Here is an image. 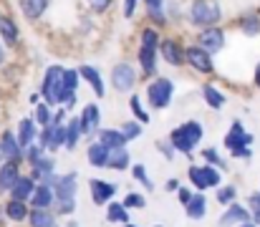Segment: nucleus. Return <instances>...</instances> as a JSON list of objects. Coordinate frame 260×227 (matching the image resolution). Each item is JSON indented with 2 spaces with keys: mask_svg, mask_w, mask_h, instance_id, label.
Wrapping results in <instances>:
<instances>
[{
  "mask_svg": "<svg viewBox=\"0 0 260 227\" xmlns=\"http://www.w3.org/2000/svg\"><path fill=\"white\" fill-rule=\"evenodd\" d=\"M217 202H220L222 207L235 205V202H238V187H235V184H222V187L217 189Z\"/></svg>",
  "mask_w": 260,
  "mask_h": 227,
  "instance_id": "39",
  "label": "nucleus"
},
{
  "mask_svg": "<svg viewBox=\"0 0 260 227\" xmlns=\"http://www.w3.org/2000/svg\"><path fill=\"white\" fill-rule=\"evenodd\" d=\"M142 126H144V124H139L137 119H129V121H124L119 129H121V134L126 137V142H134V139L142 137Z\"/></svg>",
  "mask_w": 260,
  "mask_h": 227,
  "instance_id": "41",
  "label": "nucleus"
},
{
  "mask_svg": "<svg viewBox=\"0 0 260 227\" xmlns=\"http://www.w3.org/2000/svg\"><path fill=\"white\" fill-rule=\"evenodd\" d=\"M0 220H3V215H0Z\"/></svg>",
  "mask_w": 260,
  "mask_h": 227,
  "instance_id": "56",
  "label": "nucleus"
},
{
  "mask_svg": "<svg viewBox=\"0 0 260 227\" xmlns=\"http://www.w3.org/2000/svg\"><path fill=\"white\" fill-rule=\"evenodd\" d=\"M192 197H194V189H192V187H187V184H182V187H179V192H177L179 205H182V207H187V205L192 202Z\"/></svg>",
  "mask_w": 260,
  "mask_h": 227,
  "instance_id": "45",
  "label": "nucleus"
},
{
  "mask_svg": "<svg viewBox=\"0 0 260 227\" xmlns=\"http://www.w3.org/2000/svg\"><path fill=\"white\" fill-rule=\"evenodd\" d=\"M28 174L41 184L46 177H51V174H56V159L51 156V154H46V156H41L38 161H33L30 167H28Z\"/></svg>",
  "mask_w": 260,
  "mask_h": 227,
  "instance_id": "26",
  "label": "nucleus"
},
{
  "mask_svg": "<svg viewBox=\"0 0 260 227\" xmlns=\"http://www.w3.org/2000/svg\"><path fill=\"white\" fill-rule=\"evenodd\" d=\"M184 61H187V66H189L192 71H197V74H202V76L215 74V61H212V56H210L205 48H200L197 43H189V46L184 48Z\"/></svg>",
  "mask_w": 260,
  "mask_h": 227,
  "instance_id": "9",
  "label": "nucleus"
},
{
  "mask_svg": "<svg viewBox=\"0 0 260 227\" xmlns=\"http://www.w3.org/2000/svg\"><path fill=\"white\" fill-rule=\"evenodd\" d=\"M144 8H147V15L149 13H165V3L167 0H142Z\"/></svg>",
  "mask_w": 260,
  "mask_h": 227,
  "instance_id": "49",
  "label": "nucleus"
},
{
  "mask_svg": "<svg viewBox=\"0 0 260 227\" xmlns=\"http://www.w3.org/2000/svg\"><path fill=\"white\" fill-rule=\"evenodd\" d=\"M142 0H124L121 3V13H124V18L126 20H132L134 15H137V5H139Z\"/></svg>",
  "mask_w": 260,
  "mask_h": 227,
  "instance_id": "47",
  "label": "nucleus"
},
{
  "mask_svg": "<svg viewBox=\"0 0 260 227\" xmlns=\"http://www.w3.org/2000/svg\"><path fill=\"white\" fill-rule=\"evenodd\" d=\"M159 46L162 36L154 25H144L139 30V46H137V61L144 78H157V61H159Z\"/></svg>",
  "mask_w": 260,
  "mask_h": 227,
  "instance_id": "1",
  "label": "nucleus"
},
{
  "mask_svg": "<svg viewBox=\"0 0 260 227\" xmlns=\"http://www.w3.org/2000/svg\"><path fill=\"white\" fill-rule=\"evenodd\" d=\"M238 28H240V33L248 36V38L260 36V15L258 13H243V15L238 18Z\"/></svg>",
  "mask_w": 260,
  "mask_h": 227,
  "instance_id": "33",
  "label": "nucleus"
},
{
  "mask_svg": "<svg viewBox=\"0 0 260 227\" xmlns=\"http://www.w3.org/2000/svg\"><path fill=\"white\" fill-rule=\"evenodd\" d=\"M30 205L28 202H18V200H5V205H3V210H0V215H3V220L5 222H10V225H28V217H30Z\"/></svg>",
  "mask_w": 260,
  "mask_h": 227,
  "instance_id": "14",
  "label": "nucleus"
},
{
  "mask_svg": "<svg viewBox=\"0 0 260 227\" xmlns=\"http://www.w3.org/2000/svg\"><path fill=\"white\" fill-rule=\"evenodd\" d=\"M109 81H111V88L116 93H132L134 86H137V81H139V71L129 61H119V63L111 66Z\"/></svg>",
  "mask_w": 260,
  "mask_h": 227,
  "instance_id": "8",
  "label": "nucleus"
},
{
  "mask_svg": "<svg viewBox=\"0 0 260 227\" xmlns=\"http://www.w3.org/2000/svg\"><path fill=\"white\" fill-rule=\"evenodd\" d=\"M253 83L258 86V91H260V61H258V66H255V71H253Z\"/></svg>",
  "mask_w": 260,
  "mask_h": 227,
  "instance_id": "51",
  "label": "nucleus"
},
{
  "mask_svg": "<svg viewBox=\"0 0 260 227\" xmlns=\"http://www.w3.org/2000/svg\"><path fill=\"white\" fill-rule=\"evenodd\" d=\"M5 51H8V48H5V46H3V41H0V66L5 63Z\"/></svg>",
  "mask_w": 260,
  "mask_h": 227,
  "instance_id": "52",
  "label": "nucleus"
},
{
  "mask_svg": "<svg viewBox=\"0 0 260 227\" xmlns=\"http://www.w3.org/2000/svg\"><path fill=\"white\" fill-rule=\"evenodd\" d=\"M38 144L48 151V154L63 149V147H66V126H56V124H51V126L41 129V134H38Z\"/></svg>",
  "mask_w": 260,
  "mask_h": 227,
  "instance_id": "16",
  "label": "nucleus"
},
{
  "mask_svg": "<svg viewBox=\"0 0 260 227\" xmlns=\"http://www.w3.org/2000/svg\"><path fill=\"white\" fill-rule=\"evenodd\" d=\"M129 109H132V114H134V119H137L139 124H149V121H152V116L147 114V109H144L139 93H132V96H129Z\"/></svg>",
  "mask_w": 260,
  "mask_h": 227,
  "instance_id": "37",
  "label": "nucleus"
},
{
  "mask_svg": "<svg viewBox=\"0 0 260 227\" xmlns=\"http://www.w3.org/2000/svg\"><path fill=\"white\" fill-rule=\"evenodd\" d=\"M132 177H134V182H139V184L147 189V194H152V192H154V182L149 179V174H147V167H144V164H132Z\"/></svg>",
  "mask_w": 260,
  "mask_h": 227,
  "instance_id": "38",
  "label": "nucleus"
},
{
  "mask_svg": "<svg viewBox=\"0 0 260 227\" xmlns=\"http://www.w3.org/2000/svg\"><path fill=\"white\" fill-rule=\"evenodd\" d=\"M0 151H3L5 161H18V164L25 161V151H23L20 142H18V134L10 132V129L0 132Z\"/></svg>",
  "mask_w": 260,
  "mask_h": 227,
  "instance_id": "15",
  "label": "nucleus"
},
{
  "mask_svg": "<svg viewBox=\"0 0 260 227\" xmlns=\"http://www.w3.org/2000/svg\"><path fill=\"white\" fill-rule=\"evenodd\" d=\"M202 137H205V129H202V124L194 121V119H189V121L174 126L172 132H170L172 147L179 151V154H187V156H192V151L197 149V144L202 142Z\"/></svg>",
  "mask_w": 260,
  "mask_h": 227,
  "instance_id": "3",
  "label": "nucleus"
},
{
  "mask_svg": "<svg viewBox=\"0 0 260 227\" xmlns=\"http://www.w3.org/2000/svg\"><path fill=\"white\" fill-rule=\"evenodd\" d=\"M187 179L194 192H207V189H220L222 187V169L212 164H192L187 169Z\"/></svg>",
  "mask_w": 260,
  "mask_h": 227,
  "instance_id": "6",
  "label": "nucleus"
},
{
  "mask_svg": "<svg viewBox=\"0 0 260 227\" xmlns=\"http://www.w3.org/2000/svg\"><path fill=\"white\" fill-rule=\"evenodd\" d=\"M184 215H187L189 220H202V217L207 215V197H205L202 192H194L192 202L184 207Z\"/></svg>",
  "mask_w": 260,
  "mask_h": 227,
  "instance_id": "34",
  "label": "nucleus"
},
{
  "mask_svg": "<svg viewBox=\"0 0 260 227\" xmlns=\"http://www.w3.org/2000/svg\"><path fill=\"white\" fill-rule=\"evenodd\" d=\"M30 207L33 210H53L56 207V192H53V187L38 184V189H36V194L30 200Z\"/></svg>",
  "mask_w": 260,
  "mask_h": 227,
  "instance_id": "28",
  "label": "nucleus"
},
{
  "mask_svg": "<svg viewBox=\"0 0 260 227\" xmlns=\"http://www.w3.org/2000/svg\"><path fill=\"white\" fill-rule=\"evenodd\" d=\"M222 144H225V149L230 151V156H235V159H250L253 156V149H250L253 147V134L243 126V121H233L230 124Z\"/></svg>",
  "mask_w": 260,
  "mask_h": 227,
  "instance_id": "4",
  "label": "nucleus"
},
{
  "mask_svg": "<svg viewBox=\"0 0 260 227\" xmlns=\"http://www.w3.org/2000/svg\"><path fill=\"white\" fill-rule=\"evenodd\" d=\"M63 74H66V69L63 66H58V63H51L46 71H43V81H41V99L48 104V106H53V109H58L61 106V93H63Z\"/></svg>",
  "mask_w": 260,
  "mask_h": 227,
  "instance_id": "5",
  "label": "nucleus"
},
{
  "mask_svg": "<svg viewBox=\"0 0 260 227\" xmlns=\"http://www.w3.org/2000/svg\"><path fill=\"white\" fill-rule=\"evenodd\" d=\"M28 227H58V215L53 210H30Z\"/></svg>",
  "mask_w": 260,
  "mask_h": 227,
  "instance_id": "31",
  "label": "nucleus"
},
{
  "mask_svg": "<svg viewBox=\"0 0 260 227\" xmlns=\"http://www.w3.org/2000/svg\"><path fill=\"white\" fill-rule=\"evenodd\" d=\"M154 227H162V225H154Z\"/></svg>",
  "mask_w": 260,
  "mask_h": 227,
  "instance_id": "55",
  "label": "nucleus"
},
{
  "mask_svg": "<svg viewBox=\"0 0 260 227\" xmlns=\"http://www.w3.org/2000/svg\"><path fill=\"white\" fill-rule=\"evenodd\" d=\"M165 187H167V192H179V187H182V184H179L177 179H170V182H167Z\"/></svg>",
  "mask_w": 260,
  "mask_h": 227,
  "instance_id": "50",
  "label": "nucleus"
},
{
  "mask_svg": "<svg viewBox=\"0 0 260 227\" xmlns=\"http://www.w3.org/2000/svg\"><path fill=\"white\" fill-rule=\"evenodd\" d=\"M124 227H139V225H124Z\"/></svg>",
  "mask_w": 260,
  "mask_h": 227,
  "instance_id": "54",
  "label": "nucleus"
},
{
  "mask_svg": "<svg viewBox=\"0 0 260 227\" xmlns=\"http://www.w3.org/2000/svg\"><path fill=\"white\" fill-rule=\"evenodd\" d=\"M48 5H51V0H18V8H20L23 18L30 20V23L41 20V18L46 15Z\"/></svg>",
  "mask_w": 260,
  "mask_h": 227,
  "instance_id": "24",
  "label": "nucleus"
},
{
  "mask_svg": "<svg viewBox=\"0 0 260 227\" xmlns=\"http://www.w3.org/2000/svg\"><path fill=\"white\" fill-rule=\"evenodd\" d=\"M79 74H81V81H86L88 86L93 88V96L96 99H104L106 96V86H104V76L96 66H88V63H81L79 66Z\"/></svg>",
  "mask_w": 260,
  "mask_h": 227,
  "instance_id": "23",
  "label": "nucleus"
},
{
  "mask_svg": "<svg viewBox=\"0 0 260 227\" xmlns=\"http://www.w3.org/2000/svg\"><path fill=\"white\" fill-rule=\"evenodd\" d=\"M119 187L114 182H106V179H88V194H91V202L96 207H106L109 202H114Z\"/></svg>",
  "mask_w": 260,
  "mask_h": 227,
  "instance_id": "12",
  "label": "nucleus"
},
{
  "mask_svg": "<svg viewBox=\"0 0 260 227\" xmlns=\"http://www.w3.org/2000/svg\"><path fill=\"white\" fill-rule=\"evenodd\" d=\"M106 220L109 222H114V225H132V215H129V210L124 207V202H109L106 205Z\"/></svg>",
  "mask_w": 260,
  "mask_h": 227,
  "instance_id": "30",
  "label": "nucleus"
},
{
  "mask_svg": "<svg viewBox=\"0 0 260 227\" xmlns=\"http://www.w3.org/2000/svg\"><path fill=\"white\" fill-rule=\"evenodd\" d=\"M245 207L250 210V217H253V222L260 227V192L248 194V202H245Z\"/></svg>",
  "mask_w": 260,
  "mask_h": 227,
  "instance_id": "43",
  "label": "nucleus"
},
{
  "mask_svg": "<svg viewBox=\"0 0 260 227\" xmlns=\"http://www.w3.org/2000/svg\"><path fill=\"white\" fill-rule=\"evenodd\" d=\"M124 202V207L132 212V210H144L147 207V197L142 194V192H126V197L121 200Z\"/></svg>",
  "mask_w": 260,
  "mask_h": 227,
  "instance_id": "42",
  "label": "nucleus"
},
{
  "mask_svg": "<svg viewBox=\"0 0 260 227\" xmlns=\"http://www.w3.org/2000/svg\"><path fill=\"white\" fill-rule=\"evenodd\" d=\"M243 222H253L250 210H248L245 205L235 202V205L225 207V212H222L220 220H217V227H238V225H243Z\"/></svg>",
  "mask_w": 260,
  "mask_h": 227,
  "instance_id": "18",
  "label": "nucleus"
},
{
  "mask_svg": "<svg viewBox=\"0 0 260 227\" xmlns=\"http://www.w3.org/2000/svg\"><path fill=\"white\" fill-rule=\"evenodd\" d=\"M41 156H46V149H43L41 144H33L30 149H25V164L30 167V164H33V161H38Z\"/></svg>",
  "mask_w": 260,
  "mask_h": 227,
  "instance_id": "44",
  "label": "nucleus"
},
{
  "mask_svg": "<svg viewBox=\"0 0 260 227\" xmlns=\"http://www.w3.org/2000/svg\"><path fill=\"white\" fill-rule=\"evenodd\" d=\"M194 43H197L200 48H205L210 56H215V53H220V51L225 48L228 36H225V30H222L220 25H215V28H205V30H200L197 38H194Z\"/></svg>",
  "mask_w": 260,
  "mask_h": 227,
  "instance_id": "11",
  "label": "nucleus"
},
{
  "mask_svg": "<svg viewBox=\"0 0 260 227\" xmlns=\"http://www.w3.org/2000/svg\"><path fill=\"white\" fill-rule=\"evenodd\" d=\"M84 139V129H81V119L79 116H71L69 124H66V149L74 151L79 147V142Z\"/></svg>",
  "mask_w": 260,
  "mask_h": 227,
  "instance_id": "32",
  "label": "nucleus"
},
{
  "mask_svg": "<svg viewBox=\"0 0 260 227\" xmlns=\"http://www.w3.org/2000/svg\"><path fill=\"white\" fill-rule=\"evenodd\" d=\"M53 114H56V109L48 106L46 101H41V104L33 109V119H36V124H38L41 129H46V126L53 124Z\"/></svg>",
  "mask_w": 260,
  "mask_h": 227,
  "instance_id": "36",
  "label": "nucleus"
},
{
  "mask_svg": "<svg viewBox=\"0 0 260 227\" xmlns=\"http://www.w3.org/2000/svg\"><path fill=\"white\" fill-rule=\"evenodd\" d=\"M20 164L18 161H3L0 164V197L10 194V189L15 187V182L20 179Z\"/></svg>",
  "mask_w": 260,
  "mask_h": 227,
  "instance_id": "21",
  "label": "nucleus"
},
{
  "mask_svg": "<svg viewBox=\"0 0 260 227\" xmlns=\"http://www.w3.org/2000/svg\"><path fill=\"white\" fill-rule=\"evenodd\" d=\"M147 104L157 111L162 109H170L172 106V99H174V81L167 78V76H157L147 83Z\"/></svg>",
  "mask_w": 260,
  "mask_h": 227,
  "instance_id": "7",
  "label": "nucleus"
},
{
  "mask_svg": "<svg viewBox=\"0 0 260 227\" xmlns=\"http://www.w3.org/2000/svg\"><path fill=\"white\" fill-rule=\"evenodd\" d=\"M184 48L187 46H182L177 38H162V46H159V58L167 63V66H172V69H182L187 61H184Z\"/></svg>",
  "mask_w": 260,
  "mask_h": 227,
  "instance_id": "13",
  "label": "nucleus"
},
{
  "mask_svg": "<svg viewBox=\"0 0 260 227\" xmlns=\"http://www.w3.org/2000/svg\"><path fill=\"white\" fill-rule=\"evenodd\" d=\"M184 18L189 20V25H194L197 30L205 28H215L222 20V8L217 0H192L189 8L184 10Z\"/></svg>",
  "mask_w": 260,
  "mask_h": 227,
  "instance_id": "2",
  "label": "nucleus"
},
{
  "mask_svg": "<svg viewBox=\"0 0 260 227\" xmlns=\"http://www.w3.org/2000/svg\"><path fill=\"white\" fill-rule=\"evenodd\" d=\"M96 142H101L106 149L116 151V149H124L129 142H126V137L121 134V129H111V126H106V129H101L99 132V137H96Z\"/></svg>",
  "mask_w": 260,
  "mask_h": 227,
  "instance_id": "27",
  "label": "nucleus"
},
{
  "mask_svg": "<svg viewBox=\"0 0 260 227\" xmlns=\"http://www.w3.org/2000/svg\"><path fill=\"white\" fill-rule=\"evenodd\" d=\"M200 156H202L205 164H212V167H217V169H228V161L220 156V151L215 149V147H205V149L200 151Z\"/></svg>",
  "mask_w": 260,
  "mask_h": 227,
  "instance_id": "40",
  "label": "nucleus"
},
{
  "mask_svg": "<svg viewBox=\"0 0 260 227\" xmlns=\"http://www.w3.org/2000/svg\"><path fill=\"white\" fill-rule=\"evenodd\" d=\"M36 189H38V182L30 177V174H23L18 182H15V187L10 189V200H18V202H28L30 205V200H33V194H36Z\"/></svg>",
  "mask_w": 260,
  "mask_h": 227,
  "instance_id": "22",
  "label": "nucleus"
},
{
  "mask_svg": "<svg viewBox=\"0 0 260 227\" xmlns=\"http://www.w3.org/2000/svg\"><path fill=\"white\" fill-rule=\"evenodd\" d=\"M157 149L162 151V156H165V159H167V161H172L174 159V147H172V142H170V139H159V142H157Z\"/></svg>",
  "mask_w": 260,
  "mask_h": 227,
  "instance_id": "46",
  "label": "nucleus"
},
{
  "mask_svg": "<svg viewBox=\"0 0 260 227\" xmlns=\"http://www.w3.org/2000/svg\"><path fill=\"white\" fill-rule=\"evenodd\" d=\"M18 142H20V147H23V151L30 149L33 144H38V124H36V119L33 116H23L20 121H18Z\"/></svg>",
  "mask_w": 260,
  "mask_h": 227,
  "instance_id": "20",
  "label": "nucleus"
},
{
  "mask_svg": "<svg viewBox=\"0 0 260 227\" xmlns=\"http://www.w3.org/2000/svg\"><path fill=\"white\" fill-rule=\"evenodd\" d=\"M81 129H84V139H91V137H99L101 132V109L99 104H86L81 109Z\"/></svg>",
  "mask_w": 260,
  "mask_h": 227,
  "instance_id": "17",
  "label": "nucleus"
},
{
  "mask_svg": "<svg viewBox=\"0 0 260 227\" xmlns=\"http://www.w3.org/2000/svg\"><path fill=\"white\" fill-rule=\"evenodd\" d=\"M0 41L5 48H15L20 43V28H18L15 18L8 13H0Z\"/></svg>",
  "mask_w": 260,
  "mask_h": 227,
  "instance_id": "19",
  "label": "nucleus"
},
{
  "mask_svg": "<svg viewBox=\"0 0 260 227\" xmlns=\"http://www.w3.org/2000/svg\"><path fill=\"white\" fill-rule=\"evenodd\" d=\"M53 192H56V205H71V202H76V192H79V172L58 174V182H56Z\"/></svg>",
  "mask_w": 260,
  "mask_h": 227,
  "instance_id": "10",
  "label": "nucleus"
},
{
  "mask_svg": "<svg viewBox=\"0 0 260 227\" xmlns=\"http://www.w3.org/2000/svg\"><path fill=\"white\" fill-rule=\"evenodd\" d=\"M202 101H205L212 111H220V109L228 104V93H222L215 83H205V86H202Z\"/></svg>",
  "mask_w": 260,
  "mask_h": 227,
  "instance_id": "29",
  "label": "nucleus"
},
{
  "mask_svg": "<svg viewBox=\"0 0 260 227\" xmlns=\"http://www.w3.org/2000/svg\"><path fill=\"white\" fill-rule=\"evenodd\" d=\"M109 156L111 149H106L101 142H91L86 147V161L93 169H109Z\"/></svg>",
  "mask_w": 260,
  "mask_h": 227,
  "instance_id": "25",
  "label": "nucleus"
},
{
  "mask_svg": "<svg viewBox=\"0 0 260 227\" xmlns=\"http://www.w3.org/2000/svg\"><path fill=\"white\" fill-rule=\"evenodd\" d=\"M109 169H114V172H126V169H132V154H129L126 147L111 151V156H109Z\"/></svg>",
  "mask_w": 260,
  "mask_h": 227,
  "instance_id": "35",
  "label": "nucleus"
},
{
  "mask_svg": "<svg viewBox=\"0 0 260 227\" xmlns=\"http://www.w3.org/2000/svg\"><path fill=\"white\" fill-rule=\"evenodd\" d=\"M238 227H258L255 222H243V225H238Z\"/></svg>",
  "mask_w": 260,
  "mask_h": 227,
  "instance_id": "53",
  "label": "nucleus"
},
{
  "mask_svg": "<svg viewBox=\"0 0 260 227\" xmlns=\"http://www.w3.org/2000/svg\"><path fill=\"white\" fill-rule=\"evenodd\" d=\"M86 3H88V8H91L93 13L101 15V13H109V8H111L114 0H86Z\"/></svg>",
  "mask_w": 260,
  "mask_h": 227,
  "instance_id": "48",
  "label": "nucleus"
}]
</instances>
